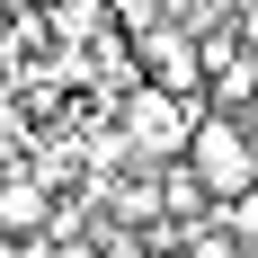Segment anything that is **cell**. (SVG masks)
Here are the masks:
<instances>
[{
  "label": "cell",
  "mask_w": 258,
  "mask_h": 258,
  "mask_svg": "<svg viewBox=\"0 0 258 258\" xmlns=\"http://www.w3.org/2000/svg\"><path fill=\"white\" fill-rule=\"evenodd\" d=\"M53 223V178H27V169H0V232L9 249H27V232Z\"/></svg>",
  "instance_id": "obj_3"
},
{
  "label": "cell",
  "mask_w": 258,
  "mask_h": 258,
  "mask_svg": "<svg viewBox=\"0 0 258 258\" xmlns=\"http://www.w3.org/2000/svg\"><path fill=\"white\" fill-rule=\"evenodd\" d=\"M107 258H152V249H107Z\"/></svg>",
  "instance_id": "obj_4"
},
{
  "label": "cell",
  "mask_w": 258,
  "mask_h": 258,
  "mask_svg": "<svg viewBox=\"0 0 258 258\" xmlns=\"http://www.w3.org/2000/svg\"><path fill=\"white\" fill-rule=\"evenodd\" d=\"M134 80H152V89H169V98H205V45H196V18H169V9H152V18H134Z\"/></svg>",
  "instance_id": "obj_1"
},
{
  "label": "cell",
  "mask_w": 258,
  "mask_h": 258,
  "mask_svg": "<svg viewBox=\"0 0 258 258\" xmlns=\"http://www.w3.org/2000/svg\"><path fill=\"white\" fill-rule=\"evenodd\" d=\"M187 169L214 187V205L249 196V187H258V143H249V125L223 116V107H205V116H196V143H187Z\"/></svg>",
  "instance_id": "obj_2"
}]
</instances>
